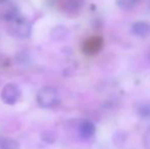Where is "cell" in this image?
<instances>
[{"label":"cell","mask_w":150,"mask_h":149,"mask_svg":"<svg viewBox=\"0 0 150 149\" xmlns=\"http://www.w3.org/2000/svg\"><path fill=\"white\" fill-rule=\"evenodd\" d=\"M41 139L43 140L45 143H53L56 140V135L51 131H45L42 133L41 135Z\"/></svg>","instance_id":"4fadbf2b"},{"label":"cell","mask_w":150,"mask_h":149,"mask_svg":"<svg viewBox=\"0 0 150 149\" xmlns=\"http://www.w3.org/2000/svg\"><path fill=\"white\" fill-rule=\"evenodd\" d=\"M127 139H128V134L126 133L125 131H117L115 133V135L112 136V141L113 144L117 146V148H122L126 145Z\"/></svg>","instance_id":"9c48e42d"},{"label":"cell","mask_w":150,"mask_h":149,"mask_svg":"<svg viewBox=\"0 0 150 149\" xmlns=\"http://www.w3.org/2000/svg\"><path fill=\"white\" fill-rule=\"evenodd\" d=\"M140 0H117V5L122 9H131L137 6Z\"/></svg>","instance_id":"8fae6325"},{"label":"cell","mask_w":150,"mask_h":149,"mask_svg":"<svg viewBox=\"0 0 150 149\" xmlns=\"http://www.w3.org/2000/svg\"><path fill=\"white\" fill-rule=\"evenodd\" d=\"M10 23L11 24L8 28V33L10 35L18 39H26L30 37L32 33V25L28 20L18 18Z\"/></svg>","instance_id":"7a4b0ae2"},{"label":"cell","mask_w":150,"mask_h":149,"mask_svg":"<svg viewBox=\"0 0 150 149\" xmlns=\"http://www.w3.org/2000/svg\"><path fill=\"white\" fill-rule=\"evenodd\" d=\"M0 149H20V143L11 137L0 136Z\"/></svg>","instance_id":"ba28073f"},{"label":"cell","mask_w":150,"mask_h":149,"mask_svg":"<svg viewBox=\"0 0 150 149\" xmlns=\"http://www.w3.org/2000/svg\"><path fill=\"white\" fill-rule=\"evenodd\" d=\"M102 47V39L99 37H92L84 44V51L87 54H95Z\"/></svg>","instance_id":"52a82bcc"},{"label":"cell","mask_w":150,"mask_h":149,"mask_svg":"<svg viewBox=\"0 0 150 149\" xmlns=\"http://www.w3.org/2000/svg\"><path fill=\"white\" fill-rule=\"evenodd\" d=\"M22 96V91L20 87L14 83H8L4 85L2 88L1 93H0V98L2 102L7 105H13L20 100Z\"/></svg>","instance_id":"3957f363"},{"label":"cell","mask_w":150,"mask_h":149,"mask_svg":"<svg viewBox=\"0 0 150 149\" xmlns=\"http://www.w3.org/2000/svg\"><path fill=\"white\" fill-rule=\"evenodd\" d=\"M36 100L40 107L42 108H51L59 103L60 96L59 92L56 88L51 86H45L39 89L37 92Z\"/></svg>","instance_id":"6da1fadb"},{"label":"cell","mask_w":150,"mask_h":149,"mask_svg":"<svg viewBox=\"0 0 150 149\" xmlns=\"http://www.w3.org/2000/svg\"><path fill=\"white\" fill-rule=\"evenodd\" d=\"M132 33L139 38L148 37L150 36V24L143 20L134 23L132 26Z\"/></svg>","instance_id":"5b68a950"},{"label":"cell","mask_w":150,"mask_h":149,"mask_svg":"<svg viewBox=\"0 0 150 149\" xmlns=\"http://www.w3.org/2000/svg\"><path fill=\"white\" fill-rule=\"evenodd\" d=\"M142 143L146 149H150V126L146 129V131L144 132L142 137Z\"/></svg>","instance_id":"5bb4252c"},{"label":"cell","mask_w":150,"mask_h":149,"mask_svg":"<svg viewBox=\"0 0 150 149\" xmlns=\"http://www.w3.org/2000/svg\"><path fill=\"white\" fill-rule=\"evenodd\" d=\"M137 112L140 117H144V119L150 117V102H143V103L139 104Z\"/></svg>","instance_id":"7c38bea8"},{"label":"cell","mask_w":150,"mask_h":149,"mask_svg":"<svg viewBox=\"0 0 150 149\" xmlns=\"http://www.w3.org/2000/svg\"><path fill=\"white\" fill-rule=\"evenodd\" d=\"M148 1H149V5H150V0H148Z\"/></svg>","instance_id":"9a60e30c"},{"label":"cell","mask_w":150,"mask_h":149,"mask_svg":"<svg viewBox=\"0 0 150 149\" xmlns=\"http://www.w3.org/2000/svg\"><path fill=\"white\" fill-rule=\"evenodd\" d=\"M57 3L64 13L77 14L83 6V0H58Z\"/></svg>","instance_id":"277c9868"},{"label":"cell","mask_w":150,"mask_h":149,"mask_svg":"<svg viewBox=\"0 0 150 149\" xmlns=\"http://www.w3.org/2000/svg\"><path fill=\"white\" fill-rule=\"evenodd\" d=\"M95 125L89 119H84L79 125V134L83 139H89L95 134Z\"/></svg>","instance_id":"8992f818"},{"label":"cell","mask_w":150,"mask_h":149,"mask_svg":"<svg viewBox=\"0 0 150 149\" xmlns=\"http://www.w3.org/2000/svg\"><path fill=\"white\" fill-rule=\"evenodd\" d=\"M67 34H69V31L64 27H55L51 31V38L55 41H61L67 37Z\"/></svg>","instance_id":"30bf717a"},{"label":"cell","mask_w":150,"mask_h":149,"mask_svg":"<svg viewBox=\"0 0 150 149\" xmlns=\"http://www.w3.org/2000/svg\"><path fill=\"white\" fill-rule=\"evenodd\" d=\"M149 59H150V54H149Z\"/></svg>","instance_id":"2e32d148"}]
</instances>
